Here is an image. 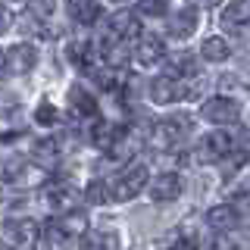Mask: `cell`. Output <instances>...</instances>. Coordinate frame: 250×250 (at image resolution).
I'll use <instances>...</instances> for the list:
<instances>
[{
    "label": "cell",
    "mask_w": 250,
    "mask_h": 250,
    "mask_svg": "<svg viewBox=\"0 0 250 250\" xmlns=\"http://www.w3.org/2000/svg\"><path fill=\"white\" fill-rule=\"evenodd\" d=\"M88 229V219L72 213V209H66L60 219H50V222L44 225V231H38V241L47 247H60V244H72L78 241Z\"/></svg>",
    "instance_id": "obj_1"
},
{
    "label": "cell",
    "mask_w": 250,
    "mask_h": 250,
    "mask_svg": "<svg viewBox=\"0 0 250 250\" xmlns=\"http://www.w3.org/2000/svg\"><path fill=\"white\" fill-rule=\"evenodd\" d=\"M147 166H131V169H122L116 172L113 178L106 182V197L116 200V203H125L131 197H138L141 191L147 188Z\"/></svg>",
    "instance_id": "obj_2"
},
{
    "label": "cell",
    "mask_w": 250,
    "mask_h": 250,
    "mask_svg": "<svg viewBox=\"0 0 250 250\" xmlns=\"http://www.w3.org/2000/svg\"><path fill=\"white\" fill-rule=\"evenodd\" d=\"M0 241L13 247H31L38 241V222L35 219H10L0 222Z\"/></svg>",
    "instance_id": "obj_3"
},
{
    "label": "cell",
    "mask_w": 250,
    "mask_h": 250,
    "mask_svg": "<svg viewBox=\"0 0 250 250\" xmlns=\"http://www.w3.org/2000/svg\"><path fill=\"white\" fill-rule=\"evenodd\" d=\"M234 147H238V138H234V131H209V135L200 141L197 153H200V160L216 163V160H222V156H229Z\"/></svg>",
    "instance_id": "obj_4"
},
{
    "label": "cell",
    "mask_w": 250,
    "mask_h": 250,
    "mask_svg": "<svg viewBox=\"0 0 250 250\" xmlns=\"http://www.w3.org/2000/svg\"><path fill=\"white\" fill-rule=\"evenodd\" d=\"M35 62H38L35 47L16 44V47H10V50L3 53V69H0V75H25V72L35 69Z\"/></svg>",
    "instance_id": "obj_5"
},
{
    "label": "cell",
    "mask_w": 250,
    "mask_h": 250,
    "mask_svg": "<svg viewBox=\"0 0 250 250\" xmlns=\"http://www.w3.org/2000/svg\"><path fill=\"white\" fill-rule=\"evenodd\" d=\"M238 104H234L231 97H209L207 104L200 106V116L207 122H216V125H229V122H234L238 119Z\"/></svg>",
    "instance_id": "obj_6"
},
{
    "label": "cell",
    "mask_w": 250,
    "mask_h": 250,
    "mask_svg": "<svg viewBox=\"0 0 250 250\" xmlns=\"http://www.w3.org/2000/svg\"><path fill=\"white\" fill-rule=\"evenodd\" d=\"M185 94L188 91H185L182 78L163 75V78H153V82H150V100H153V104H178Z\"/></svg>",
    "instance_id": "obj_7"
},
{
    "label": "cell",
    "mask_w": 250,
    "mask_h": 250,
    "mask_svg": "<svg viewBox=\"0 0 250 250\" xmlns=\"http://www.w3.org/2000/svg\"><path fill=\"white\" fill-rule=\"evenodd\" d=\"M41 197H44V203H47L50 209L66 213V209H72L75 203H78V188H75V185H66V182H57V185L47 188Z\"/></svg>",
    "instance_id": "obj_8"
},
{
    "label": "cell",
    "mask_w": 250,
    "mask_h": 250,
    "mask_svg": "<svg viewBox=\"0 0 250 250\" xmlns=\"http://www.w3.org/2000/svg\"><path fill=\"white\" fill-rule=\"evenodd\" d=\"M178 194H182V175H175V172H163L160 178H153V185H150V200L153 203L178 200Z\"/></svg>",
    "instance_id": "obj_9"
},
{
    "label": "cell",
    "mask_w": 250,
    "mask_h": 250,
    "mask_svg": "<svg viewBox=\"0 0 250 250\" xmlns=\"http://www.w3.org/2000/svg\"><path fill=\"white\" fill-rule=\"evenodd\" d=\"M178 138H182V125H178L175 119H160V122H153V128H150V144L156 147V150H169V147H175Z\"/></svg>",
    "instance_id": "obj_10"
},
{
    "label": "cell",
    "mask_w": 250,
    "mask_h": 250,
    "mask_svg": "<svg viewBox=\"0 0 250 250\" xmlns=\"http://www.w3.org/2000/svg\"><path fill=\"white\" fill-rule=\"evenodd\" d=\"M222 28L234 31V35H241V31L250 28V3H244V0H234V3H229L222 10Z\"/></svg>",
    "instance_id": "obj_11"
},
{
    "label": "cell",
    "mask_w": 250,
    "mask_h": 250,
    "mask_svg": "<svg viewBox=\"0 0 250 250\" xmlns=\"http://www.w3.org/2000/svg\"><path fill=\"white\" fill-rule=\"evenodd\" d=\"M138 31H141V22H138V16L128 13V10L116 13L113 19H109V38H113V41H128V38H138Z\"/></svg>",
    "instance_id": "obj_12"
},
{
    "label": "cell",
    "mask_w": 250,
    "mask_h": 250,
    "mask_svg": "<svg viewBox=\"0 0 250 250\" xmlns=\"http://www.w3.org/2000/svg\"><path fill=\"white\" fill-rule=\"evenodd\" d=\"M163 57H166V47H163L160 38H153V35L138 38V44H135V62L138 66H153Z\"/></svg>",
    "instance_id": "obj_13"
},
{
    "label": "cell",
    "mask_w": 250,
    "mask_h": 250,
    "mask_svg": "<svg viewBox=\"0 0 250 250\" xmlns=\"http://www.w3.org/2000/svg\"><path fill=\"white\" fill-rule=\"evenodd\" d=\"M238 222H241L238 209L229 207V203H219V207H213L207 213V225H209V229H216V231H231Z\"/></svg>",
    "instance_id": "obj_14"
},
{
    "label": "cell",
    "mask_w": 250,
    "mask_h": 250,
    "mask_svg": "<svg viewBox=\"0 0 250 250\" xmlns=\"http://www.w3.org/2000/svg\"><path fill=\"white\" fill-rule=\"evenodd\" d=\"M69 16L78 22V25H94L100 19V3L97 0H66Z\"/></svg>",
    "instance_id": "obj_15"
},
{
    "label": "cell",
    "mask_w": 250,
    "mask_h": 250,
    "mask_svg": "<svg viewBox=\"0 0 250 250\" xmlns=\"http://www.w3.org/2000/svg\"><path fill=\"white\" fill-rule=\"evenodd\" d=\"M194 28H197V10H194V6H182L169 22V31L175 38H191Z\"/></svg>",
    "instance_id": "obj_16"
},
{
    "label": "cell",
    "mask_w": 250,
    "mask_h": 250,
    "mask_svg": "<svg viewBox=\"0 0 250 250\" xmlns=\"http://www.w3.org/2000/svg\"><path fill=\"white\" fill-rule=\"evenodd\" d=\"M28 163L22 160V156H0V178L3 182H10V185H16V182H25V175H28Z\"/></svg>",
    "instance_id": "obj_17"
},
{
    "label": "cell",
    "mask_w": 250,
    "mask_h": 250,
    "mask_svg": "<svg viewBox=\"0 0 250 250\" xmlns=\"http://www.w3.org/2000/svg\"><path fill=\"white\" fill-rule=\"evenodd\" d=\"M69 104H72V109L78 116H97V100L91 97L84 88H69Z\"/></svg>",
    "instance_id": "obj_18"
},
{
    "label": "cell",
    "mask_w": 250,
    "mask_h": 250,
    "mask_svg": "<svg viewBox=\"0 0 250 250\" xmlns=\"http://www.w3.org/2000/svg\"><path fill=\"white\" fill-rule=\"evenodd\" d=\"M119 131H122L119 125H109V122H100L97 128L91 131V144L97 147V150H104V153H106L109 147H113V141L119 138Z\"/></svg>",
    "instance_id": "obj_19"
},
{
    "label": "cell",
    "mask_w": 250,
    "mask_h": 250,
    "mask_svg": "<svg viewBox=\"0 0 250 250\" xmlns=\"http://www.w3.org/2000/svg\"><path fill=\"white\" fill-rule=\"evenodd\" d=\"M200 57L209 60V62H222V60H229V44L222 38H207L200 47Z\"/></svg>",
    "instance_id": "obj_20"
},
{
    "label": "cell",
    "mask_w": 250,
    "mask_h": 250,
    "mask_svg": "<svg viewBox=\"0 0 250 250\" xmlns=\"http://www.w3.org/2000/svg\"><path fill=\"white\" fill-rule=\"evenodd\" d=\"M169 69H172V75H178L185 82V75H194V72H197V57L182 53V57H175V60L169 62Z\"/></svg>",
    "instance_id": "obj_21"
},
{
    "label": "cell",
    "mask_w": 250,
    "mask_h": 250,
    "mask_svg": "<svg viewBox=\"0 0 250 250\" xmlns=\"http://www.w3.org/2000/svg\"><path fill=\"white\" fill-rule=\"evenodd\" d=\"M69 57H72V62H75L78 69H91V62H94L88 41H75L72 47H69Z\"/></svg>",
    "instance_id": "obj_22"
},
{
    "label": "cell",
    "mask_w": 250,
    "mask_h": 250,
    "mask_svg": "<svg viewBox=\"0 0 250 250\" xmlns=\"http://www.w3.org/2000/svg\"><path fill=\"white\" fill-rule=\"evenodd\" d=\"M28 16H35V19L47 22L53 16V0H28Z\"/></svg>",
    "instance_id": "obj_23"
},
{
    "label": "cell",
    "mask_w": 250,
    "mask_h": 250,
    "mask_svg": "<svg viewBox=\"0 0 250 250\" xmlns=\"http://www.w3.org/2000/svg\"><path fill=\"white\" fill-rule=\"evenodd\" d=\"M141 13H147V16H166V0H141Z\"/></svg>",
    "instance_id": "obj_24"
},
{
    "label": "cell",
    "mask_w": 250,
    "mask_h": 250,
    "mask_svg": "<svg viewBox=\"0 0 250 250\" xmlns=\"http://www.w3.org/2000/svg\"><path fill=\"white\" fill-rule=\"evenodd\" d=\"M88 200H91V203L106 200V188H104V182H91V185H88Z\"/></svg>",
    "instance_id": "obj_25"
},
{
    "label": "cell",
    "mask_w": 250,
    "mask_h": 250,
    "mask_svg": "<svg viewBox=\"0 0 250 250\" xmlns=\"http://www.w3.org/2000/svg\"><path fill=\"white\" fill-rule=\"evenodd\" d=\"M88 247H119V238H116V234H106V238H91Z\"/></svg>",
    "instance_id": "obj_26"
},
{
    "label": "cell",
    "mask_w": 250,
    "mask_h": 250,
    "mask_svg": "<svg viewBox=\"0 0 250 250\" xmlns=\"http://www.w3.org/2000/svg\"><path fill=\"white\" fill-rule=\"evenodd\" d=\"M57 119V113H50V106L41 104V109H38V122H53Z\"/></svg>",
    "instance_id": "obj_27"
},
{
    "label": "cell",
    "mask_w": 250,
    "mask_h": 250,
    "mask_svg": "<svg viewBox=\"0 0 250 250\" xmlns=\"http://www.w3.org/2000/svg\"><path fill=\"white\" fill-rule=\"evenodd\" d=\"M10 22H13V16H10V10H6V6L0 3V31H6V28H10Z\"/></svg>",
    "instance_id": "obj_28"
},
{
    "label": "cell",
    "mask_w": 250,
    "mask_h": 250,
    "mask_svg": "<svg viewBox=\"0 0 250 250\" xmlns=\"http://www.w3.org/2000/svg\"><path fill=\"white\" fill-rule=\"evenodd\" d=\"M0 69H3V50H0Z\"/></svg>",
    "instance_id": "obj_29"
},
{
    "label": "cell",
    "mask_w": 250,
    "mask_h": 250,
    "mask_svg": "<svg viewBox=\"0 0 250 250\" xmlns=\"http://www.w3.org/2000/svg\"><path fill=\"white\" fill-rule=\"evenodd\" d=\"M247 88H250V82H247Z\"/></svg>",
    "instance_id": "obj_30"
}]
</instances>
